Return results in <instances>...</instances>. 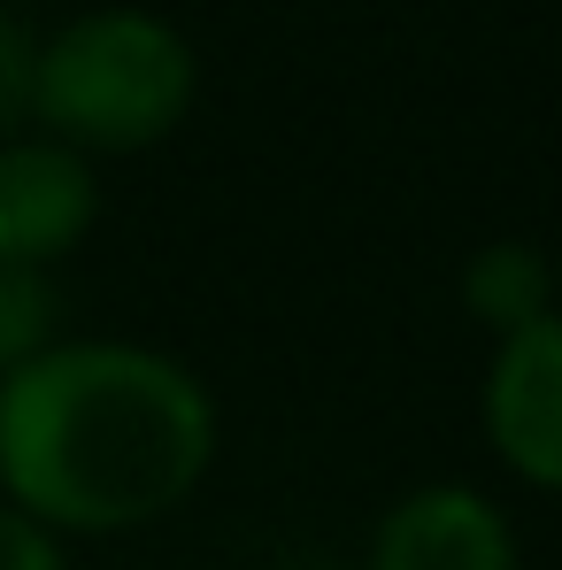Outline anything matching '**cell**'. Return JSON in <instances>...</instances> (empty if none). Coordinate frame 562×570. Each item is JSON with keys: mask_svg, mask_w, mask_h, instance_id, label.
<instances>
[{"mask_svg": "<svg viewBox=\"0 0 562 570\" xmlns=\"http://www.w3.org/2000/svg\"><path fill=\"white\" fill-rule=\"evenodd\" d=\"M477 432L516 485L562 501V308L516 340H493L477 379Z\"/></svg>", "mask_w": 562, "mask_h": 570, "instance_id": "cell-3", "label": "cell"}, {"mask_svg": "<svg viewBox=\"0 0 562 570\" xmlns=\"http://www.w3.org/2000/svg\"><path fill=\"white\" fill-rule=\"evenodd\" d=\"M55 340H62V285H55V271L0 263V379L39 363Z\"/></svg>", "mask_w": 562, "mask_h": 570, "instance_id": "cell-7", "label": "cell"}, {"mask_svg": "<svg viewBox=\"0 0 562 570\" xmlns=\"http://www.w3.org/2000/svg\"><path fill=\"white\" fill-rule=\"evenodd\" d=\"M363 570H524V548L509 509L485 485L424 478L401 501H385Z\"/></svg>", "mask_w": 562, "mask_h": 570, "instance_id": "cell-4", "label": "cell"}, {"mask_svg": "<svg viewBox=\"0 0 562 570\" xmlns=\"http://www.w3.org/2000/svg\"><path fill=\"white\" fill-rule=\"evenodd\" d=\"M193 100H200V55L155 8H86L39 31L31 131L62 139L86 163L178 139Z\"/></svg>", "mask_w": 562, "mask_h": 570, "instance_id": "cell-2", "label": "cell"}, {"mask_svg": "<svg viewBox=\"0 0 562 570\" xmlns=\"http://www.w3.org/2000/svg\"><path fill=\"white\" fill-rule=\"evenodd\" d=\"M455 293H463V316L485 340H516V332H532L540 316L562 308L555 263H548V247H532V239H485L463 263V285H455Z\"/></svg>", "mask_w": 562, "mask_h": 570, "instance_id": "cell-6", "label": "cell"}, {"mask_svg": "<svg viewBox=\"0 0 562 570\" xmlns=\"http://www.w3.org/2000/svg\"><path fill=\"white\" fill-rule=\"evenodd\" d=\"M0 570H70V540H55L47 524L0 501Z\"/></svg>", "mask_w": 562, "mask_h": 570, "instance_id": "cell-9", "label": "cell"}, {"mask_svg": "<svg viewBox=\"0 0 562 570\" xmlns=\"http://www.w3.org/2000/svg\"><path fill=\"white\" fill-rule=\"evenodd\" d=\"M31 70H39V31L0 8V147L31 131Z\"/></svg>", "mask_w": 562, "mask_h": 570, "instance_id": "cell-8", "label": "cell"}, {"mask_svg": "<svg viewBox=\"0 0 562 570\" xmlns=\"http://www.w3.org/2000/svg\"><path fill=\"white\" fill-rule=\"evenodd\" d=\"M100 224V170L47 131L0 147V263L55 271Z\"/></svg>", "mask_w": 562, "mask_h": 570, "instance_id": "cell-5", "label": "cell"}, {"mask_svg": "<svg viewBox=\"0 0 562 570\" xmlns=\"http://www.w3.org/2000/svg\"><path fill=\"white\" fill-rule=\"evenodd\" d=\"M216 448V393L147 340H55L0 379V501L55 540H124L178 517Z\"/></svg>", "mask_w": 562, "mask_h": 570, "instance_id": "cell-1", "label": "cell"}]
</instances>
